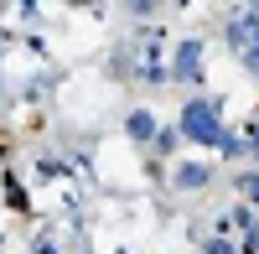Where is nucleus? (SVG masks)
<instances>
[{"mask_svg": "<svg viewBox=\"0 0 259 254\" xmlns=\"http://www.w3.org/2000/svg\"><path fill=\"white\" fill-rule=\"evenodd\" d=\"M228 41H233L239 52H249L254 41H259V16H254V11H249V16H239V21L228 26Z\"/></svg>", "mask_w": 259, "mask_h": 254, "instance_id": "3", "label": "nucleus"}, {"mask_svg": "<svg viewBox=\"0 0 259 254\" xmlns=\"http://www.w3.org/2000/svg\"><path fill=\"white\" fill-rule=\"evenodd\" d=\"M182 135L187 140H202V145H223V151H233V135L218 124V109L202 99H192L187 109H182Z\"/></svg>", "mask_w": 259, "mask_h": 254, "instance_id": "1", "label": "nucleus"}, {"mask_svg": "<svg viewBox=\"0 0 259 254\" xmlns=\"http://www.w3.org/2000/svg\"><path fill=\"white\" fill-rule=\"evenodd\" d=\"M239 192H244V197H254V202H259V177H254V172H249V177H239Z\"/></svg>", "mask_w": 259, "mask_h": 254, "instance_id": "6", "label": "nucleus"}, {"mask_svg": "<svg viewBox=\"0 0 259 254\" xmlns=\"http://www.w3.org/2000/svg\"><path fill=\"white\" fill-rule=\"evenodd\" d=\"M207 182V166H182L177 172V187H202Z\"/></svg>", "mask_w": 259, "mask_h": 254, "instance_id": "5", "label": "nucleus"}, {"mask_svg": "<svg viewBox=\"0 0 259 254\" xmlns=\"http://www.w3.org/2000/svg\"><path fill=\"white\" fill-rule=\"evenodd\" d=\"M244 249H249V254H259V223H249V239H244Z\"/></svg>", "mask_w": 259, "mask_h": 254, "instance_id": "7", "label": "nucleus"}, {"mask_svg": "<svg viewBox=\"0 0 259 254\" xmlns=\"http://www.w3.org/2000/svg\"><path fill=\"white\" fill-rule=\"evenodd\" d=\"M130 135H135V140H150V135H156V119H150L145 109H135V114H130Z\"/></svg>", "mask_w": 259, "mask_h": 254, "instance_id": "4", "label": "nucleus"}, {"mask_svg": "<svg viewBox=\"0 0 259 254\" xmlns=\"http://www.w3.org/2000/svg\"><path fill=\"white\" fill-rule=\"evenodd\" d=\"M197 68H202V41H182V52H177V83H197Z\"/></svg>", "mask_w": 259, "mask_h": 254, "instance_id": "2", "label": "nucleus"}, {"mask_svg": "<svg viewBox=\"0 0 259 254\" xmlns=\"http://www.w3.org/2000/svg\"><path fill=\"white\" fill-rule=\"evenodd\" d=\"M207 254H233V244H223V239H212V244H207Z\"/></svg>", "mask_w": 259, "mask_h": 254, "instance_id": "8", "label": "nucleus"}, {"mask_svg": "<svg viewBox=\"0 0 259 254\" xmlns=\"http://www.w3.org/2000/svg\"><path fill=\"white\" fill-rule=\"evenodd\" d=\"M150 6H156V0H130V11H140V16H145Z\"/></svg>", "mask_w": 259, "mask_h": 254, "instance_id": "9", "label": "nucleus"}]
</instances>
